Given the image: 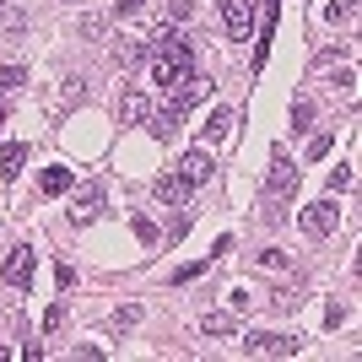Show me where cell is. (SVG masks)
<instances>
[{
	"label": "cell",
	"instance_id": "7402d4cb",
	"mask_svg": "<svg viewBox=\"0 0 362 362\" xmlns=\"http://www.w3.org/2000/svg\"><path fill=\"white\" fill-rule=\"evenodd\" d=\"M335 92L351 103V98H357V71H341V76H335Z\"/></svg>",
	"mask_w": 362,
	"mask_h": 362
},
{
	"label": "cell",
	"instance_id": "484cf974",
	"mask_svg": "<svg viewBox=\"0 0 362 362\" xmlns=\"http://www.w3.org/2000/svg\"><path fill=\"white\" fill-rule=\"evenodd\" d=\"M136 319H141V308H114V325H119V330H130Z\"/></svg>",
	"mask_w": 362,
	"mask_h": 362
},
{
	"label": "cell",
	"instance_id": "2e32d148",
	"mask_svg": "<svg viewBox=\"0 0 362 362\" xmlns=\"http://www.w3.org/2000/svg\"><path fill=\"white\" fill-rule=\"evenodd\" d=\"M200 330H206V335H233V330H238V319H233V314H206V319H200Z\"/></svg>",
	"mask_w": 362,
	"mask_h": 362
},
{
	"label": "cell",
	"instance_id": "f1b7e54d",
	"mask_svg": "<svg viewBox=\"0 0 362 362\" xmlns=\"http://www.w3.org/2000/svg\"><path fill=\"white\" fill-rule=\"evenodd\" d=\"M259 259H265L271 271H287V255H281V249H265V255H259Z\"/></svg>",
	"mask_w": 362,
	"mask_h": 362
},
{
	"label": "cell",
	"instance_id": "5b68a950",
	"mask_svg": "<svg viewBox=\"0 0 362 362\" xmlns=\"http://www.w3.org/2000/svg\"><path fill=\"white\" fill-rule=\"evenodd\" d=\"M0 281H6V287H16V292H28V287H33V249H28V243H16L11 255H6V265H0Z\"/></svg>",
	"mask_w": 362,
	"mask_h": 362
},
{
	"label": "cell",
	"instance_id": "5bb4252c",
	"mask_svg": "<svg viewBox=\"0 0 362 362\" xmlns=\"http://www.w3.org/2000/svg\"><path fill=\"white\" fill-rule=\"evenodd\" d=\"M22 163H28V146H22V141H6V151H0V173H6V179H16V173H22Z\"/></svg>",
	"mask_w": 362,
	"mask_h": 362
},
{
	"label": "cell",
	"instance_id": "ba28073f",
	"mask_svg": "<svg viewBox=\"0 0 362 362\" xmlns=\"http://www.w3.org/2000/svg\"><path fill=\"white\" fill-rule=\"evenodd\" d=\"M179 179L195 189V184H206L211 179V151L206 146H195V151H184V163H179Z\"/></svg>",
	"mask_w": 362,
	"mask_h": 362
},
{
	"label": "cell",
	"instance_id": "83f0119b",
	"mask_svg": "<svg viewBox=\"0 0 362 362\" xmlns=\"http://www.w3.org/2000/svg\"><path fill=\"white\" fill-rule=\"evenodd\" d=\"M136 238H141V243H157V227H151L146 216H136Z\"/></svg>",
	"mask_w": 362,
	"mask_h": 362
},
{
	"label": "cell",
	"instance_id": "d4e9b609",
	"mask_svg": "<svg viewBox=\"0 0 362 362\" xmlns=\"http://www.w3.org/2000/svg\"><path fill=\"white\" fill-rule=\"evenodd\" d=\"M271 308H276V314H292V308H298V298H292L287 287H276V292H271Z\"/></svg>",
	"mask_w": 362,
	"mask_h": 362
},
{
	"label": "cell",
	"instance_id": "52a82bcc",
	"mask_svg": "<svg viewBox=\"0 0 362 362\" xmlns=\"http://www.w3.org/2000/svg\"><path fill=\"white\" fill-rule=\"evenodd\" d=\"M222 22H227V38H249V28H255V0H222Z\"/></svg>",
	"mask_w": 362,
	"mask_h": 362
},
{
	"label": "cell",
	"instance_id": "f546056e",
	"mask_svg": "<svg viewBox=\"0 0 362 362\" xmlns=\"http://www.w3.org/2000/svg\"><path fill=\"white\" fill-rule=\"evenodd\" d=\"M141 6H146V0H114V16H136Z\"/></svg>",
	"mask_w": 362,
	"mask_h": 362
},
{
	"label": "cell",
	"instance_id": "9a60e30c",
	"mask_svg": "<svg viewBox=\"0 0 362 362\" xmlns=\"http://www.w3.org/2000/svg\"><path fill=\"white\" fill-rule=\"evenodd\" d=\"M141 54H146V44H141V38H119V44H114V65H136Z\"/></svg>",
	"mask_w": 362,
	"mask_h": 362
},
{
	"label": "cell",
	"instance_id": "cb8c5ba5",
	"mask_svg": "<svg viewBox=\"0 0 362 362\" xmlns=\"http://www.w3.org/2000/svg\"><path fill=\"white\" fill-rule=\"evenodd\" d=\"M65 325V303H49V314H44V335H54Z\"/></svg>",
	"mask_w": 362,
	"mask_h": 362
},
{
	"label": "cell",
	"instance_id": "8992f818",
	"mask_svg": "<svg viewBox=\"0 0 362 362\" xmlns=\"http://www.w3.org/2000/svg\"><path fill=\"white\" fill-rule=\"evenodd\" d=\"M103 200H108L103 179L81 184V189H76V206H71V222H98V216H103Z\"/></svg>",
	"mask_w": 362,
	"mask_h": 362
},
{
	"label": "cell",
	"instance_id": "30bf717a",
	"mask_svg": "<svg viewBox=\"0 0 362 362\" xmlns=\"http://www.w3.org/2000/svg\"><path fill=\"white\" fill-rule=\"evenodd\" d=\"M227 130H233V108H211V114H206V124H200V141H206V146H216V141H227Z\"/></svg>",
	"mask_w": 362,
	"mask_h": 362
},
{
	"label": "cell",
	"instance_id": "ffe728a7",
	"mask_svg": "<svg viewBox=\"0 0 362 362\" xmlns=\"http://www.w3.org/2000/svg\"><path fill=\"white\" fill-rule=\"evenodd\" d=\"M351 184H357V173H351V168L341 163V168L330 173V195H341V189H351Z\"/></svg>",
	"mask_w": 362,
	"mask_h": 362
},
{
	"label": "cell",
	"instance_id": "e0dca14e",
	"mask_svg": "<svg viewBox=\"0 0 362 362\" xmlns=\"http://www.w3.org/2000/svg\"><path fill=\"white\" fill-rule=\"evenodd\" d=\"M28 87V71L22 65H0V92H22Z\"/></svg>",
	"mask_w": 362,
	"mask_h": 362
},
{
	"label": "cell",
	"instance_id": "d6986e66",
	"mask_svg": "<svg viewBox=\"0 0 362 362\" xmlns=\"http://www.w3.org/2000/svg\"><path fill=\"white\" fill-rule=\"evenodd\" d=\"M211 271V259H195V265H179L173 271V287H184V281H195V276H206Z\"/></svg>",
	"mask_w": 362,
	"mask_h": 362
},
{
	"label": "cell",
	"instance_id": "7a4b0ae2",
	"mask_svg": "<svg viewBox=\"0 0 362 362\" xmlns=\"http://www.w3.org/2000/svg\"><path fill=\"white\" fill-rule=\"evenodd\" d=\"M292 195H298V168H292L287 151L276 146V151H271V179H265V222H271V227L287 222Z\"/></svg>",
	"mask_w": 362,
	"mask_h": 362
},
{
	"label": "cell",
	"instance_id": "4dcf8cb0",
	"mask_svg": "<svg viewBox=\"0 0 362 362\" xmlns=\"http://www.w3.org/2000/svg\"><path fill=\"white\" fill-rule=\"evenodd\" d=\"M0 6H6V0H0Z\"/></svg>",
	"mask_w": 362,
	"mask_h": 362
},
{
	"label": "cell",
	"instance_id": "8fae6325",
	"mask_svg": "<svg viewBox=\"0 0 362 362\" xmlns=\"http://www.w3.org/2000/svg\"><path fill=\"white\" fill-rule=\"evenodd\" d=\"M146 114H151L146 98H141L136 87H124V92H119V124H146Z\"/></svg>",
	"mask_w": 362,
	"mask_h": 362
},
{
	"label": "cell",
	"instance_id": "6da1fadb",
	"mask_svg": "<svg viewBox=\"0 0 362 362\" xmlns=\"http://www.w3.org/2000/svg\"><path fill=\"white\" fill-rule=\"evenodd\" d=\"M146 54H151V81H157L168 98H173V92H189L200 81L195 44H189L179 28H157V33H151V44H146Z\"/></svg>",
	"mask_w": 362,
	"mask_h": 362
},
{
	"label": "cell",
	"instance_id": "7c38bea8",
	"mask_svg": "<svg viewBox=\"0 0 362 362\" xmlns=\"http://www.w3.org/2000/svg\"><path fill=\"white\" fill-rule=\"evenodd\" d=\"M276 16H281V0H265V22H259V44H255V71L265 65V49H271V33H276Z\"/></svg>",
	"mask_w": 362,
	"mask_h": 362
},
{
	"label": "cell",
	"instance_id": "3957f363",
	"mask_svg": "<svg viewBox=\"0 0 362 362\" xmlns=\"http://www.w3.org/2000/svg\"><path fill=\"white\" fill-rule=\"evenodd\" d=\"M303 341H292V335H271V330H249L243 335V351L249 357H298Z\"/></svg>",
	"mask_w": 362,
	"mask_h": 362
},
{
	"label": "cell",
	"instance_id": "603a6c76",
	"mask_svg": "<svg viewBox=\"0 0 362 362\" xmlns=\"http://www.w3.org/2000/svg\"><path fill=\"white\" fill-rule=\"evenodd\" d=\"M308 119H314V98H298V103H292V124L303 130Z\"/></svg>",
	"mask_w": 362,
	"mask_h": 362
},
{
	"label": "cell",
	"instance_id": "9c48e42d",
	"mask_svg": "<svg viewBox=\"0 0 362 362\" xmlns=\"http://www.w3.org/2000/svg\"><path fill=\"white\" fill-rule=\"evenodd\" d=\"M151 189H157V200H163V206H184V200H189V184L179 179V168H173V173H163Z\"/></svg>",
	"mask_w": 362,
	"mask_h": 362
},
{
	"label": "cell",
	"instance_id": "ac0fdd59",
	"mask_svg": "<svg viewBox=\"0 0 362 362\" xmlns=\"http://www.w3.org/2000/svg\"><path fill=\"white\" fill-rule=\"evenodd\" d=\"M325 16L341 28V22H351V16H357V0H330V6H325Z\"/></svg>",
	"mask_w": 362,
	"mask_h": 362
},
{
	"label": "cell",
	"instance_id": "4316f807",
	"mask_svg": "<svg viewBox=\"0 0 362 362\" xmlns=\"http://www.w3.org/2000/svg\"><path fill=\"white\" fill-rule=\"evenodd\" d=\"M76 98H81V81H65V87H60V108H71Z\"/></svg>",
	"mask_w": 362,
	"mask_h": 362
},
{
	"label": "cell",
	"instance_id": "277c9868",
	"mask_svg": "<svg viewBox=\"0 0 362 362\" xmlns=\"http://www.w3.org/2000/svg\"><path fill=\"white\" fill-rule=\"evenodd\" d=\"M335 227H341V206H335V200H314V206H303V233H308V238H330Z\"/></svg>",
	"mask_w": 362,
	"mask_h": 362
},
{
	"label": "cell",
	"instance_id": "44dd1931",
	"mask_svg": "<svg viewBox=\"0 0 362 362\" xmlns=\"http://www.w3.org/2000/svg\"><path fill=\"white\" fill-rule=\"evenodd\" d=\"M330 146H335V136L325 130V136H314L308 141V163H319V157H330Z\"/></svg>",
	"mask_w": 362,
	"mask_h": 362
},
{
	"label": "cell",
	"instance_id": "4fadbf2b",
	"mask_svg": "<svg viewBox=\"0 0 362 362\" xmlns=\"http://www.w3.org/2000/svg\"><path fill=\"white\" fill-rule=\"evenodd\" d=\"M71 168H44V173H38V195H49V200H54V195H65V189H71Z\"/></svg>",
	"mask_w": 362,
	"mask_h": 362
}]
</instances>
